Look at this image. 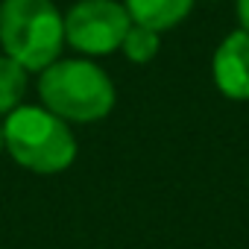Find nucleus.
<instances>
[{"label": "nucleus", "mask_w": 249, "mask_h": 249, "mask_svg": "<svg viewBox=\"0 0 249 249\" xmlns=\"http://www.w3.org/2000/svg\"><path fill=\"white\" fill-rule=\"evenodd\" d=\"M0 44L24 71H47L65 44V18L50 0H3Z\"/></svg>", "instance_id": "obj_1"}, {"label": "nucleus", "mask_w": 249, "mask_h": 249, "mask_svg": "<svg viewBox=\"0 0 249 249\" xmlns=\"http://www.w3.org/2000/svg\"><path fill=\"white\" fill-rule=\"evenodd\" d=\"M38 94L47 111L73 123L103 120L114 108L111 79L94 62H85V59L53 62L47 71H41Z\"/></svg>", "instance_id": "obj_3"}, {"label": "nucleus", "mask_w": 249, "mask_h": 249, "mask_svg": "<svg viewBox=\"0 0 249 249\" xmlns=\"http://www.w3.org/2000/svg\"><path fill=\"white\" fill-rule=\"evenodd\" d=\"M24 91H27V71L9 56H0V114L9 117L15 108H21Z\"/></svg>", "instance_id": "obj_7"}, {"label": "nucleus", "mask_w": 249, "mask_h": 249, "mask_svg": "<svg viewBox=\"0 0 249 249\" xmlns=\"http://www.w3.org/2000/svg\"><path fill=\"white\" fill-rule=\"evenodd\" d=\"M194 6V0H126V12L138 27L147 30H170L176 27Z\"/></svg>", "instance_id": "obj_6"}, {"label": "nucleus", "mask_w": 249, "mask_h": 249, "mask_svg": "<svg viewBox=\"0 0 249 249\" xmlns=\"http://www.w3.org/2000/svg\"><path fill=\"white\" fill-rule=\"evenodd\" d=\"M159 44H161V41H159V33H156V30H147V27L132 24L120 47H123V53H126L129 62L144 65V62H150V59L159 53Z\"/></svg>", "instance_id": "obj_8"}, {"label": "nucleus", "mask_w": 249, "mask_h": 249, "mask_svg": "<svg viewBox=\"0 0 249 249\" xmlns=\"http://www.w3.org/2000/svg\"><path fill=\"white\" fill-rule=\"evenodd\" d=\"M132 27L126 6L114 0H79L65 18V38L82 53H111Z\"/></svg>", "instance_id": "obj_4"}, {"label": "nucleus", "mask_w": 249, "mask_h": 249, "mask_svg": "<svg viewBox=\"0 0 249 249\" xmlns=\"http://www.w3.org/2000/svg\"><path fill=\"white\" fill-rule=\"evenodd\" d=\"M214 82L229 100H249V33L237 30L214 53Z\"/></svg>", "instance_id": "obj_5"}, {"label": "nucleus", "mask_w": 249, "mask_h": 249, "mask_svg": "<svg viewBox=\"0 0 249 249\" xmlns=\"http://www.w3.org/2000/svg\"><path fill=\"white\" fill-rule=\"evenodd\" d=\"M237 18L243 24V33H249V0H237Z\"/></svg>", "instance_id": "obj_9"}, {"label": "nucleus", "mask_w": 249, "mask_h": 249, "mask_svg": "<svg viewBox=\"0 0 249 249\" xmlns=\"http://www.w3.org/2000/svg\"><path fill=\"white\" fill-rule=\"evenodd\" d=\"M6 150V132H3V123H0V153Z\"/></svg>", "instance_id": "obj_10"}, {"label": "nucleus", "mask_w": 249, "mask_h": 249, "mask_svg": "<svg viewBox=\"0 0 249 249\" xmlns=\"http://www.w3.org/2000/svg\"><path fill=\"white\" fill-rule=\"evenodd\" d=\"M9 156L41 176L62 173L76 159V138L68 123L41 106H21L3 120Z\"/></svg>", "instance_id": "obj_2"}]
</instances>
